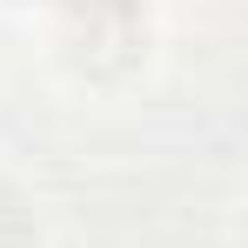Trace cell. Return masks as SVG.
<instances>
[{
    "instance_id": "1",
    "label": "cell",
    "mask_w": 248,
    "mask_h": 248,
    "mask_svg": "<svg viewBox=\"0 0 248 248\" xmlns=\"http://www.w3.org/2000/svg\"><path fill=\"white\" fill-rule=\"evenodd\" d=\"M41 208L20 181H0V248H41Z\"/></svg>"
}]
</instances>
